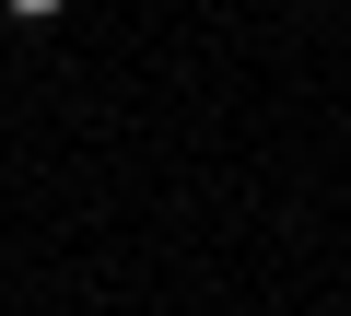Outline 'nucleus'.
Listing matches in <instances>:
<instances>
[{
	"mask_svg": "<svg viewBox=\"0 0 351 316\" xmlns=\"http://www.w3.org/2000/svg\"><path fill=\"white\" fill-rule=\"evenodd\" d=\"M0 12H24V24H47V12H59V0H0Z\"/></svg>",
	"mask_w": 351,
	"mask_h": 316,
	"instance_id": "1",
	"label": "nucleus"
}]
</instances>
